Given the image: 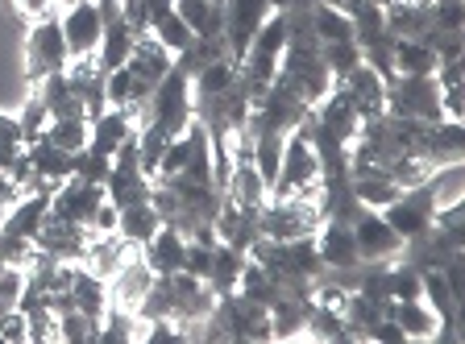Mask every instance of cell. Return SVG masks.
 Here are the masks:
<instances>
[{
	"mask_svg": "<svg viewBox=\"0 0 465 344\" xmlns=\"http://www.w3.org/2000/svg\"><path fill=\"white\" fill-rule=\"evenodd\" d=\"M158 229H163V221H158V211H154V203L150 200L129 203V208H116V232H121L129 245L142 249Z\"/></svg>",
	"mask_w": 465,
	"mask_h": 344,
	"instance_id": "obj_22",
	"label": "cell"
},
{
	"mask_svg": "<svg viewBox=\"0 0 465 344\" xmlns=\"http://www.w3.org/2000/svg\"><path fill=\"white\" fill-rule=\"evenodd\" d=\"M274 13H287V9H312V5H337V0H266Z\"/></svg>",
	"mask_w": 465,
	"mask_h": 344,
	"instance_id": "obj_39",
	"label": "cell"
},
{
	"mask_svg": "<svg viewBox=\"0 0 465 344\" xmlns=\"http://www.w3.org/2000/svg\"><path fill=\"white\" fill-rule=\"evenodd\" d=\"M382 21H387V29L395 34L399 42L403 38H424L428 29L436 25L432 21V5H411V0H387L382 5Z\"/></svg>",
	"mask_w": 465,
	"mask_h": 344,
	"instance_id": "obj_19",
	"label": "cell"
},
{
	"mask_svg": "<svg viewBox=\"0 0 465 344\" xmlns=\"http://www.w3.org/2000/svg\"><path fill=\"white\" fill-rule=\"evenodd\" d=\"M320 203L312 195H287V200H266L262 208V237L271 241H291V237H316L320 229Z\"/></svg>",
	"mask_w": 465,
	"mask_h": 344,
	"instance_id": "obj_5",
	"label": "cell"
},
{
	"mask_svg": "<svg viewBox=\"0 0 465 344\" xmlns=\"http://www.w3.org/2000/svg\"><path fill=\"white\" fill-rule=\"evenodd\" d=\"M266 0H224V42H229L232 63H242V54L250 50L253 34L262 29V21L271 17Z\"/></svg>",
	"mask_w": 465,
	"mask_h": 344,
	"instance_id": "obj_11",
	"label": "cell"
},
{
	"mask_svg": "<svg viewBox=\"0 0 465 344\" xmlns=\"http://www.w3.org/2000/svg\"><path fill=\"white\" fill-rule=\"evenodd\" d=\"M104 182H87V179H63L54 187V195H50V216H58V221H71V224H87L92 229V216L100 211V203H104Z\"/></svg>",
	"mask_w": 465,
	"mask_h": 344,
	"instance_id": "obj_8",
	"label": "cell"
},
{
	"mask_svg": "<svg viewBox=\"0 0 465 344\" xmlns=\"http://www.w3.org/2000/svg\"><path fill=\"white\" fill-rule=\"evenodd\" d=\"M366 340H374V344H407V336H403V328H399L395 319H391V316H382L374 328H370V336H366Z\"/></svg>",
	"mask_w": 465,
	"mask_h": 344,
	"instance_id": "obj_36",
	"label": "cell"
},
{
	"mask_svg": "<svg viewBox=\"0 0 465 344\" xmlns=\"http://www.w3.org/2000/svg\"><path fill=\"white\" fill-rule=\"evenodd\" d=\"M25 162L34 166V174L46 182H63L71 179V153L58 150L54 142H46V137H34V142H25Z\"/></svg>",
	"mask_w": 465,
	"mask_h": 344,
	"instance_id": "obj_21",
	"label": "cell"
},
{
	"mask_svg": "<svg viewBox=\"0 0 465 344\" xmlns=\"http://www.w3.org/2000/svg\"><path fill=\"white\" fill-rule=\"evenodd\" d=\"M440 58L432 54L428 42H416V38H403L395 42V71L399 75H432Z\"/></svg>",
	"mask_w": 465,
	"mask_h": 344,
	"instance_id": "obj_28",
	"label": "cell"
},
{
	"mask_svg": "<svg viewBox=\"0 0 465 344\" xmlns=\"http://www.w3.org/2000/svg\"><path fill=\"white\" fill-rule=\"evenodd\" d=\"M382 113L407 116V121H445L440 113V87L432 75H391L382 79Z\"/></svg>",
	"mask_w": 465,
	"mask_h": 344,
	"instance_id": "obj_4",
	"label": "cell"
},
{
	"mask_svg": "<svg viewBox=\"0 0 465 344\" xmlns=\"http://www.w3.org/2000/svg\"><path fill=\"white\" fill-rule=\"evenodd\" d=\"M174 0H121V13H125V21L134 25V34H145L150 29V21L158 17V13H166Z\"/></svg>",
	"mask_w": 465,
	"mask_h": 344,
	"instance_id": "obj_31",
	"label": "cell"
},
{
	"mask_svg": "<svg viewBox=\"0 0 465 344\" xmlns=\"http://www.w3.org/2000/svg\"><path fill=\"white\" fill-rule=\"evenodd\" d=\"M134 137V113L129 108H104V113L92 121V137H87V150L113 158L121 145Z\"/></svg>",
	"mask_w": 465,
	"mask_h": 344,
	"instance_id": "obj_16",
	"label": "cell"
},
{
	"mask_svg": "<svg viewBox=\"0 0 465 344\" xmlns=\"http://www.w3.org/2000/svg\"><path fill=\"white\" fill-rule=\"evenodd\" d=\"M58 25H63V42H67L71 58H92L100 46V34H104V21H100L96 0H75L58 13Z\"/></svg>",
	"mask_w": 465,
	"mask_h": 344,
	"instance_id": "obj_9",
	"label": "cell"
},
{
	"mask_svg": "<svg viewBox=\"0 0 465 344\" xmlns=\"http://www.w3.org/2000/svg\"><path fill=\"white\" fill-rule=\"evenodd\" d=\"M183 253H187V237L179 229H171V224H163V229L142 245V258L154 274H174V270H183Z\"/></svg>",
	"mask_w": 465,
	"mask_h": 344,
	"instance_id": "obj_18",
	"label": "cell"
},
{
	"mask_svg": "<svg viewBox=\"0 0 465 344\" xmlns=\"http://www.w3.org/2000/svg\"><path fill=\"white\" fill-rule=\"evenodd\" d=\"M0 137H13V142H21V124H17V116H5L0 113ZM25 145V142H21Z\"/></svg>",
	"mask_w": 465,
	"mask_h": 344,
	"instance_id": "obj_40",
	"label": "cell"
},
{
	"mask_svg": "<svg viewBox=\"0 0 465 344\" xmlns=\"http://www.w3.org/2000/svg\"><path fill=\"white\" fill-rule=\"evenodd\" d=\"M287 195H312V200L320 195V158L308 137V121L295 124L291 137L282 142L279 174L271 182V200H287Z\"/></svg>",
	"mask_w": 465,
	"mask_h": 344,
	"instance_id": "obj_3",
	"label": "cell"
},
{
	"mask_svg": "<svg viewBox=\"0 0 465 344\" xmlns=\"http://www.w3.org/2000/svg\"><path fill=\"white\" fill-rule=\"evenodd\" d=\"M92 232H116V208L113 203H100V211L92 216Z\"/></svg>",
	"mask_w": 465,
	"mask_h": 344,
	"instance_id": "obj_38",
	"label": "cell"
},
{
	"mask_svg": "<svg viewBox=\"0 0 465 344\" xmlns=\"http://www.w3.org/2000/svg\"><path fill=\"white\" fill-rule=\"evenodd\" d=\"M316 253L324 261V270H345L358 266V241H353V229L345 221H320L316 229Z\"/></svg>",
	"mask_w": 465,
	"mask_h": 344,
	"instance_id": "obj_15",
	"label": "cell"
},
{
	"mask_svg": "<svg viewBox=\"0 0 465 344\" xmlns=\"http://www.w3.org/2000/svg\"><path fill=\"white\" fill-rule=\"evenodd\" d=\"M242 266H245V253H242V249H232V245H224V241H216L213 270H208V287H213V295H229V290H237Z\"/></svg>",
	"mask_w": 465,
	"mask_h": 344,
	"instance_id": "obj_25",
	"label": "cell"
},
{
	"mask_svg": "<svg viewBox=\"0 0 465 344\" xmlns=\"http://www.w3.org/2000/svg\"><path fill=\"white\" fill-rule=\"evenodd\" d=\"M87 241H92L87 224H71V221H58V216H46L42 229L34 232V249H42V253H50L58 261H84Z\"/></svg>",
	"mask_w": 465,
	"mask_h": 344,
	"instance_id": "obj_12",
	"label": "cell"
},
{
	"mask_svg": "<svg viewBox=\"0 0 465 344\" xmlns=\"http://www.w3.org/2000/svg\"><path fill=\"white\" fill-rule=\"evenodd\" d=\"M320 54H324V67H329L332 84H337V79H345L349 71L361 63V50H358V42H353V38H345V42H320Z\"/></svg>",
	"mask_w": 465,
	"mask_h": 344,
	"instance_id": "obj_30",
	"label": "cell"
},
{
	"mask_svg": "<svg viewBox=\"0 0 465 344\" xmlns=\"http://www.w3.org/2000/svg\"><path fill=\"white\" fill-rule=\"evenodd\" d=\"M58 5H63V9H67V5H75V0H58Z\"/></svg>",
	"mask_w": 465,
	"mask_h": 344,
	"instance_id": "obj_41",
	"label": "cell"
},
{
	"mask_svg": "<svg viewBox=\"0 0 465 344\" xmlns=\"http://www.w3.org/2000/svg\"><path fill=\"white\" fill-rule=\"evenodd\" d=\"M150 282H154V270L145 266L142 249H134V253H129V258L113 270V278H108V303L125 307V311H137V303L145 299Z\"/></svg>",
	"mask_w": 465,
	"mask_h": 344,
	"instance_id": "obj_13",
	"label": "cell"
},
{
	"mask_svg": "<svg viewBox=\"0 0 465 344\" xmlns=\"http://www.w3.org/2000/svg\"><path fill=\"white\" fill-rule=\"evenodd\" d=\"M71 54H67V42H63V25L58 17L46 21H34L25 34V84L38 87L46 75H58L67 71Z\"/></svg>",
	"mask_w": 465,
	"mask_h": 344,
	"instance_id": "obj_6",
	"label": "cell"
},
{
	"mask_svg": "<svg viewBox=\"0 0 465 344\" xmlns=\"http://www.w3.org/2000/svg\"><path fill=\"white\" fill-rule=\"evenodd\" d=\"M50 195L54 187H38V192H25L0 221V232H9L17 241H34V232L42 229V221L50 216Z\"/></svg>",
	"mask_w": 465,
	"mask_h": 344,
	"instance_id": "obj_14",
	"label": "cell"
},
{
	"mask_svg": "<svg viewBox=\"0 0 465 344\" xmlns=\"http://www.w3.org/2000/svg\"><path fill=\"white\" fill-rule=\"evenodd\" d=\"M337 84L345 87V96L353 100V108H358L361 121H370V116L382 113V75H378L374 67L358 63V67L349 71L345 79H337Z\"/></svg>",
	"mask_w": 465,
	"mask_h": 344,
	"instance_id": "obj_17",
	"label": "cell"
},
{
	"mask_svg": "<svg viewBox=\"0 0 465 344\" xmlns=\"http://www.w3.org/2000/svg\"><path fill=\"white\" fill-rule=\"evenodd\" d=\"M221 58H232L229 42H224V34H208V38L187 42V46L174 54V67L187 71V75H200L203 67H213V63H221Z\"/></svg>",
	"mask_w": 465,
	"mask_h": 344,
	"instance_id": "obj_23",
	"label": "cell"
},
{
	"mask_svg": "<svg viewBox=\"0 0 465 344\" xmlns=\"http://www.w3.org/2000/svg\"><path fill=\"white\" fill-rule=\"evenodd\" d=\"M9 9L17 13L25 25H34V21L58 17V13H63V5H58V0H9Z\"/></svg>",
	"mask_w": 465,
	"mask_h": 344,
	"instance_id": "obj_35",
	"label": "cell"
},
{
	"mask_svg": "<svg viewBox=\"0 0 465 344\" xmlns=\"http://www.w3.org/2000/svg\"><path fill=\"white\" fill-rule=\"evenodd\" d=\"M104 195L113 208H129V203L150 200V174L142 171L137 129H134V137L113 153V166H108V179H104Z\"/></svg>",
	"mask_w": 465,
	"mask_h": 344,
	"instance_id": "obj_7",
	"label": "cell"
},
{
	"mask_svg": "<svg viewBox=\"0 0 465 344\" xmlns=\"http://www.w3.org/2000/svg\"><path fill=\"white\" fill-rule=\"evenodd\" d=\"M282 46H287V17H282V13H271V17L262 21L258 34H253V42L242 54V63H237V84L245 87L250 104L271 87L274 71H279Z\"/></svg>",
	"mask_w": 465,
	"mask_h": 344,
	"instance_id": "obj_2",
	"label": "cell"
},
{
	"mask_svg": "<svg viewBox=\"0 0 465 344\" xmlns=\"http://www.w3.org/2000/svg\"><path fill=\"white\" fill-rule=\"evenodd\" d=\"M213 249H216V241H187V253H183V270H187V274L208 282V270H213Z\"/></svg>",
	"mask_w": 465,
	"mask_h": 344,
	"instance_id": "obj_33",
	"label": "cell"
},
{
	"mask_svg": "<svg viewBox=\"0 0 465 344\" xmlns=\"http://www.w3.org/2000/svg\"><path fill=\"white\" fill-rule=\"evenodd\" d=\"M46 121H50V113H46V104H42V96H38V92H29L25 104H21V116H17L21 142H34V137L46 129Z\"/></svg>",
	"mask_w": 465,
	"mask_h": 344,
	"instance_id": "obj_32",
	"label": "cell"
},
{
	"mask_svg": "<svg viewBox=\"0 0 465 344\" xmlns=\"http://www.w3.org/2000/svg\"><path fill=\"white\" fill-rule=\"evenodd\" d=\"M370 5H387V0H370Z\"/></svg>",
	"mask_w": 465,
	"mask_h": 344,
	"instance_id": "obj_43",
	"label": "cell"
},
{
	"mask_svg": "<svg viewBox=\"0 0 465 344\" xmlns=\"http://www.w3.org/2000/svg\"><path fill=\"white\" fill-rule=\"evenodd\" d=\"M303 336H312V340H353L345 328V316H341V307H329V303H320V299L312 303Z\"/></svg>",
	"mask_w": 465,
	"mask_h": 344,
	"instance_id": "obj_27",
	"label": "cell"
},
{
	"mask_svg": "<svg viewBox=\"0 0 465 344\" xmlns=\"http://www.w3.org/2000/svg\"><path fill=\"white\" fill-rule=\"evenodd\" d=\"M21 195H25V192H21L17 182H13V179H9V174H0V221H5V211H9V208H13V203H17V200H21Z\"/></svg>",
	"mask_w": 465,
	"mask_h": 344,
	"instance_id": "obj_37",
	"label": "cell"
},
{
	"mask_svg": "<svg viewBox=\"0 0 465 344\" xmlns=\"http://www.w3.org/2000/svg\"><path fill=\"white\" fill-rule=\"evenodd\" d=\"M25 290V266H5L0 270V311H13Z\"/></svg>",
	"mask_w": 465,
	"mask_h": 344,
	"instance_id": "obj_34",
	"label": "cell"
},
{
	"mask_svg": "<svg viewBox=\"0 0 465 344\" xmlns=\"http://www.w3.org/2000/svg\"><path fill=\"white\" fill-rule=\"evenodd\" d=\"M349 229H353V241H358V258L361 261H395L399 249H403V237L382 221V211L378 208H361Z\"/></svg>",
	"mask_w": 465,
	"mask_h": 344,
	"instance_id": "obj_10",
	"label": "cell"
},
{
	"mask_svg": "<svg viewBox=\"0 0 465 344\" xmlns=\"http://www.w3.org/2000/svg\"><path fill=\"white\" fill-rule=\"evenodd\" d=\"M387 316L403 328L407 340H432L436 324H440V319H436V311L424 303V299H391Z\"/></svg>",
	"mask_w": 465,
	"mask_h": 344,
	"instance_id": "obj_20",
	"label": "cell"
},
{
	"mask_svg": "<svg viewBox=\"0 0 465 344\" xmlns=\"http://www.w3.org/2000/svg\"><path fill=\"white\" fill-rule=\"evenodd\" d=\"M216 5H224V0H216Z\"/></svg>",
	"mask_w": 465,
	"mask_h": 344,
	"instance_id": "obj_44",
	"label": "cell"
},
{
	"mask_svg": "<svg viewBox=\"0 0 465 344\" xmlns=\"http://www.w3.org/2000/svg\"><path fill=\"white\" fill-rule=\"evenodd\" d=\"M174 13L187 21L195 38L224 34V5H216V0H174Z\"/></svg>",
	"mask_w": 465,
	"mask_h": 344,
	"instance_id": "obj_24",
	"label": "cell"
},
{
	"mask_svg": "<svg viewBox=\"0 0 465 344\" xmlns=\"http://www.w3.org/2000/svg\"><path fill=\"white\" fill-rule=\"evenodd\" d=\"M38 137H46V142H54L58 150H84L87 137H92V121L87 116H54V121H46V129H42Z\"/></svg>",
	"mask_w": 465,
	"mask_h": 344,
	"instance_id": "obj_26",
	"label": "cell"
},
{
	"mask_svg": "<svg viewBox=\"0 0 465 344\" xmlns=\"http://www.w3.org/2000/svg\"><path fill=\"white\" fill-rule=\"evenodd\" d=\"M145 34H154V38L163 42V46L171 50V54H179V50H183L187 42L195 38L192 29H187V21L179 17V13H174V5H171V9H166V13H158V17L150 21V29H145Z\"/></svg>",
	"mask_w": 465,
	"mask_h": 344,
	"instance_id": "obj_29",
	"label": "cell"
},
{
	"mask_svg": "<svg viewBox=\"0 0 465 344\" xmlns=\"http://www.w3.org/2000/svg\"><path fill=\"white\" fill-rule=\"evenodd\" d=\"M411 5H432V0H411Z\"/></svg>",
	"mask_w": 465,
	"mask_h": 344,
	"instance_id": "obj_42",
	"label": "cell"
},
{
	"mask_svg": "<svg viewBox=\"0 0 465 344\" xmlns=\"http://www.w3.org/2000/svg\"><path fill=\"white\" fill-rule=\"evenodd\" d=\"M216 295L203 278H192L187 270H174V274H154L145 299L137 303L134 316L137 319H171L187 332L192 324H200L208 311H213Z\"/></svg>",
	"mask_w": 465,
	"mask_h": 344,
	"instance_id": "obj_1",
	"label": "cell"
}]
</instances>
